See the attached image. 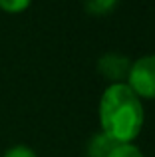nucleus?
Listing matches in <instances>:
<instances>
[{
	"mask_svg": "<svg viewBox=\"0 0 155 157\" xmlns=\"http://www.w3.org/2000/svg\"><path fill=\"white\" fill-rule=\"evenodd\" d=\"M101 133L115 143H131L143 127V105L127 84H112L100 100Z\"/></svg>",
	"mask_w": 155,
	"mask_h": 157,
	"instance_id": "nucleus-1",
	"label": "nucleus"
},
{
	"mask_svg": "<svg viewBox=\"0 0 155 157\" xmlns=\"http://www.w3.org/2000/svg\"><path fill=\"white\" fill-rule=\"evenodd\" d=\"M115 145L117 143L112 137H108L105 133H97L88 143V157H109Z\"/></svg>",
	"mask_w": 155,
	"mask_h": 157,
	"instance_id": "nucleus-4",
	"label": "nucleus"
},
{
	"mask_svg": "<svg viewBox=\"0 0 155 157\" xmlns=\"http://www.w3.org/2000/svg\"><path fill=\"white\" fill-rule=\"evenodd\" d=\"M4 157H38V155L26 145H14L12 149H8L4 153Z\"/></svg>",
	"mask_w": 155,
	"mask_h": 157,
	"instance_id": "nucleus-8",
	"label": "nucleus"
},
{
	"mask_svg": "<svg viewBox=\"0 0 155 157\" xmlns=\"http://www.w3.org/2000/svg\"><path fill=\"white\" fill-rule=\"evenodd\" d=\"M30 0H0V8H4L6 12H22L24 8H28Z\"/></svg>",
	"mask_w": 155,
	"mask_h": 157,
	"instance_id": "nucleus-7",
	"label": "nucleus"
},
{
	"mask_svg": "<svg viewBox=\"0 0 155 157\" xmlns=\"http://www.w3.org/2000/svg\"><path fill=\"white\" fill-rule=\"evenodd\" d=\"M117 4V0H85L84 2V8L85 12L93 16H101V14H108L109 10H113Z\"/></svg>",
	"mask_w": 155,
	"mask_h": 157,
	"instance_id": "nucleus-5",
	"label": "nucleus"
},
{
	"mask_svg": "<svg viewBox=\"0 0 155 157\" xmlns=\"http://www.w3.org/2000/svg\"><path fill=\"white\" fill-rule=\"evenodd\" d=\"M129 70H131V60L115 52L104 54L97 60V72L104 78L112 80L113 84H121V80H127Z\"/></svg>",
	"mask_w": 155,
	"mask_h": 157,
	"instance_id": "nucleus-3",
	"label": "nucleus"
},
{
	"mask_svg": "<svg viewBox=\"0 0 155 157\" xmlns=\"http://www.w3.org/2000/svg\"><path fill=\"white\" fill-rule=\"evenodd\" d=\"M127 86L133 90V94L139 100L141 98L155 100V54L131 62Z\"/></svg>",
	"mask_w": 155,
	"mask_h": 157,
	"instance_id": "nucleus-2",
	"label": "nucleus"
},
{
	"mask_svg": "<svg viewBox=\"0 0 155 157\" xmlns=\"http://www.w3.org/2000/svg\"><path fill=\"white\" fill-rule=\"evenodd\" d=\"M109 157H143V153L131 143H117L109 153Z\"/></svg>",
	"mask_w": 155,
	"mask_h": 157,
	"instance_id": "nucleus-6",
	"label": "nucleus"
}]
</instances>
